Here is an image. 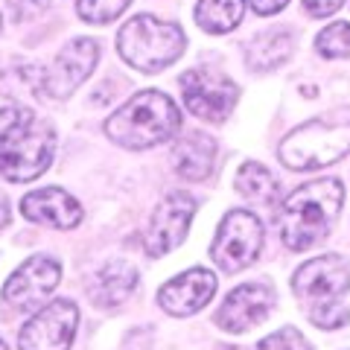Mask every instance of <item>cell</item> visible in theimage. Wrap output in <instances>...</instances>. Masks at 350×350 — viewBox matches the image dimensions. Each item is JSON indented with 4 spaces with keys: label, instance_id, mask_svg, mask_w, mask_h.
I'll return each mask as SVG.
<instances>
[{
    "label": "cell",
    "instance_id": "obj_24",
    "mask_svg": "<svg viewBox=\"0 0 350 350\" xmlns=\"http://www.w3.org/2000/svg\"><path fill=\"white\" fill-rule=\"evenodd\" d=\"M9 6H12V18L21 24V21H29V18L41 15L44 9L50 6V0H9Z\"/></svg>",
    "mask_w": 350,
    "mask_h": 350
},
{
    "label": "cell",
    "instance_id": "obj_28",
    "mask_svg": "<svg viewBox=\"0 0 350 350\" xmlns=\"http://www.w3.org/2000/svg\"><path fill=\"white\" fill-rule=\"evenodd\" d=\"M0 350H9V347H6V345H3V342H0Z\"/></svg>",
    "mask_w": 350,
    "mask_h": 350
},
{
    "label": "cell",
    "instance_id": "obj_14",
    "mask_svg": "<svg viewBox=\"0 0 350 350\" xmlns=\"http://www.w3.org/2000/svg\"><path fill=\"white\" fill-rule=\"evenodd\" d=\"M216 295V278L207 269H190L184 275L172 278L167 286L158 292V304L170 315H193L202 306L211 304Z\"/></svg>",
    "mask_w": 350,
    "mask_h": 350
},
{
    "label": "cell",
    "instance_id": "obj_13",
    "mask_svg": "<svg viewBox=\"0 0 350 350\" xmlns=\"http://www.w3.org/2000/svg\"><path fill=\"white\" fill-rule=\"evenodd\" d=\"M271 306H275L271 286H266V283H245V286H237L228 295L213 321L225 333H248L254 324L269 319Z\"/></svg>",
    "mask_w": 350,
    "mask_h": 350
},
{
    "label": "cell",
    "instance_id": "obj_15",
    "mask_svg": "<svg viewBox=\"0 0 350 350\" xmlns=\"http://www.w3.org/2000/svg\"><path fill=\"white\" fill-rule=\"evenodd\" d=\"M21 211H24V216L32 219V222H41V225H50V228H62V231L76 228L82 222L79 202H76L70 193L59 190V187H44V190H36V193L24 196Z\"/></svg>",
    "mask_w": 350,
    "mask_h": 350
},
{
    "label": "cell",
    "instance_id": "obj_22",
    "mask_svg": "<svg viewBox=\"0 0 350 350\" xmlns=\"http://www.w3.org/2000/svg\"><path fill=\"white\" fill-rule=\"evenodd\" d=\"M129 0H79V18L88 24H111L117 15H123Z\"/></svg>",
    "mask_w": 350,
    "mask_h": 350
},
{
    "label": "cell",
    "instance_id": "obj_25",
    "mask_svg": "<svg viewBox=\"0 0 350 350\" xmlns=\"http://www.w3.org/2000/svg\"><path fill=\"white\" fill-rule=\"evenodd\" d=\"M345 0H304L306 12H310L312 18H324V15H333L338 6H342Z\"/></svg>",
    "mask_w": 350,
    "mask_h": 350
},
{
    "label": "cell",
    "instance_id": "obj_1",
    "mask_svg": "<svg viewBox=\"0 0 350 350\" xmlns=\"http://www.w3.org/2000/svg\"><path fill=\"white\" fill-rule=\"evenodd\" d=\"M56 131L21 105L0 111V175L9 181H32L50 167Z\"/></svg>",
    "mask_w": 350,
    "mask_h": 350
},
{
    "label": "cell",
    "instance_id": "obj_12",
    "mask_svg": "<svg viewBox=\"0 0 350 350\" xmlns=\"http://www.w3.org/2000/svg\"><path fill=\"white\" fill-rule=\"evenodd\" d=\"M96 59H100V47L91 38H76L64 47L50 70H44V94L64 100L79 88L88 76H91Z\"/></svg>",
    "mask_w": 350,
    "mask_h": 350
},
{
    "label": "cell",
    "instance_id": "obj_11",
    "mask_svg": "<svg viewBox=\"0 0 350 350\" xmlns=\"http://www.w3.org/2000/svg\"><path fill=\"white\" fill-rule=\"evenodd\" d=\"M196 202L187 193H170L167 199L158 204V211L152 213L149 231L144 237V248L149 257H163L167 251L178 248L187 237V228L193 222Z\"/></svg>",
    "mask_w": 350,
    "mask_h": 350
},
{
    "label": "cell",
    "instance_id": "obj_4",
    "mask_svg": "<svg viewBox=\"0 0 350 350\" xmlns=\"http://www.w3.org/2000/svg\"><path fill=\"white\" fill-rule=\"evenodd\" d=\"M181 126L175 103L161 91H140L114 111L105 123V135L126 149H149L170 140Z\"/></svg>",
    "mask_w": 350,
    "mask_h": 350
},
{
    "label": "cell",
    "instance_id": "obj_9",
    "mask_svg": "<svg viewBox=\"0 0 350 350\" xmlns=\"http://www.w3.org/2000/svg\"><path fill=\"white\" fill-rule=\"evenodd\" d=\"M181 91L190 111L202 120H213V123H222L234 111L239 94L231 79L213 70H187L181 76Z\"/></svg>",
    "mask_w": 350,
    "mask_h": 350
},
{
    "label": "cell",
    "instance_id": "obj_7",
    "mask_svg": "<svg viewBox=\"0 0 350 350\" xmlns=\"http://www.w3.org/2000/svg\"><path fill=\"white\" fill-rule=\"evenodd\" d=\"M260 248H262L260 219L251 211H231L222 219V225H219L211 254L219 269L234 275V271H243L257 260Z\"/></svg>",
    "mask_w": 350,
    "mask_h": 350
},
{
    "label": "cell",
    "instance_id": "obj_26",
    "mask_svg": "<svg viewBox=\"0 0 350 350\" xmlns=\"http://www.w3.org/2000/svg\"><path fill=\"white\" fill-rule=\"evenodd\" d=\"M286 3H289V0H251V6H254L257 15H275Z\"/></svg>",
    "mask_w": 350,
    "mask_h": 350
},
{
    "label": "cell",
    "instance_id": "obj_17",
    "mask_svg": "<svg viewBox=\"0 0 350 350\" xmlns=\"http://www.w3.org/2000/svg\"><path fill=\"white\" fill-rule=\"evenodd\" d=\"M175 172L187 181H202L211 175L213 167V140L204 135H187L181 137L172 149Z\"/></svg>",
    "mask_w": 350,
    "mask_h": 350
},
{
    "label": "cell",
    "instance_id": "obj_5",
    "mask_svg": "<svg viewBox=\"0 0 350 350\" xmlns=\"http://www.w3.org/2000/svg\"><path fill=\"white\" fill-rule=\"evenodd\" d=\"M350 152V111H333L330 117H315L283 137L278 149L289 170H321Z\"/></svg>",
    "mask_w": 350,
    "mask_h": 350
},
{
    "label": "cell",
    "instance_id": "obj_21",
    "mask_svg": "<svg viewBox=\"0 0 350 350\" xmlns=\"http://www.w3.org/2000/svg\"><path fill=\"white\" fill-rule=\"evenodd\" d=\"M315 47H319V53L327 59L350 56V24L347 21H336V24L321 29L319 38H315Z\"/></svg>",
    "mask_w": 350,
    "mask_h": 350
},
{
    "label": "cell",
    "instance_id": "obj_3",
    "mask_svg": "<svg viewBox=\"0 0 350 350\" xmlns=\"http://www.w3.org/2000/svg\"><path fill=\"white\" fill-rule=\"evenodd\" d=\"M292 289L306 304L310 321L321 330H338L350 321V310L342 304V295L350 292V266L338 254L304 262L292 278Z\"/></svg>",
    "mask_w": 350,
    "mask_h": 350
},
{
    "label": "cell",
    "instance_id": "obj_10",
    "mask_svg": "<svg viewBox=\"0 0 350 350\" xmlns=\"http://www.w3.org/2000/svg\"><path fill=\"white\" fill-rule=\"evenodd\" d=\"M62 266L53 257H32L21 266L3 286V301L18 312H29L41 306L59 286Z\"/></svg>",
    "mask_w": 350,
    "mask_h": 350
},
{
    "label": "cell",
    "instance_id": "obj_6",
    "mask_svg": "<svg viewBox=\"0 0 350 350\" xmlns=\"http://www.w3.org/2000/svg\"><path fill=\"white\" fill-rule=\"evenodd\" d=\"M117 47H120V56L131 68L144 73H158L163 68H170L175 59H181L187 38H184V32L175 24H167V21H158L152 15H137L120 29Z\"/></svg>",
    "mask_w": 350,
    "mask_h": 350
},
{
    "label": "cell",
    "instance_id": "obj_19",
    "mask_svg": "<svg viewBox=\"0 0 350 350\" xmlns=\"http://www.w3.org/2000/svg\"><path fill=\"white\" fill-rule=\"evenodd\" d=\"M245 12V0H202L196 6V24L204 32H213V36H222V32H231Z\"/></svg>",
    "mask_w": 350,
    "mask_h": 350
},
{
    "label": "cell",
    "instance_id": "obj_20",
    "mask_svg": "<svg viewBox=\"0 0 350 350\" xmlns=\"http://www.w3.org/2000/svg\"><path fill=\"white\" fill-rule=\"evenodd\" d=\"M292 53V36L289 32H266L260 36L248 50V68L251 70H275Z\"/></svg>",
    "mask_w": 350,
    "mask_h": 350
},
{
    "label": "cell",
    "instance_id": "obj_27",
    "mask_svg": "<svg viewBox=\"0 0 350 350\" xmlns=\"http://www.w3.org/2000/svg\"><path fill=\"white\" fill-rule=\"evenodd\" d=\"M9 219H12V213H9V199L0 193V228L9 225Z\"/></svg>",
    "mask_w": 350,
    "mask_h": 350
},
{
    "label": "cell",
    "instance_id": "obj_2",
    "mask_svg": "<svg viewBox=\"0 0 350 350\" xmlns=\"http://www.w3.org/2000/svg\"><path fill=\"white\" fill-rule=\"evenodd\" d=\"M345 202V190L338 178H319L298 187L286 196L280 213H278V231L280 239L292 251H306L315 243H321L336 222Z\"/></svg>",
    "mask_w": 350,
    "mask_h": 350
},
{
    "label": "cell",
    "instance_id": "obj_8",
    "mask_svg": "<svg viewBox=\"0 0 350 350\" xmlns=\"http://www.w3.org/2000/svg\"><path fill=\"white\" fill-rule=\"evenodd\" d=\"M79 310L73 301H53L29 319L21 330L18 347L21 350H68L73 342Z\"/></svg>",
    "mask_w": 350,
    "mask_h": 350
},
{
    "label": "cell",
    "instance_id": "obj_23",
    "mask_svg": "<svg viewBox=\"0 0 350 350\" xmlns=\"http://www.w3.org/2000/svg\"><path fill=\"white\" fill-rule=\"evenodd\" d=\"M257 350H312V347H310V342H306V338L298 330H292V327H283V330H278V333H271V336L262 338Z\"/></svg>",
    "mask_w": 350,
    "mask_h": 350
},
{
    "label": "cell",
    "instance_id": "obj_18",
    "mask_svg": "<svg viewBox=\"0 0 350 350\" xmlns=\"http://www.w3.org/2000/svg\"><path fill=\"white\" fill-rule=\"evenodd\" d=\"M234 184L248 202L275 204L280 199V184L262 163H243L239 172L234 175Z\"/></svg>",
    "mask_w": 350,
    "mask_h": 350
},
{
    "label": "cell",
    "instance_id": "obj_16",
    "mask_svg": "<svg viewBox=\"0 0 350 350\" xmlns=\"http://www.w3.org/2000/svg\"><path fill=\"white\" fill-rule=\"evenodd\" d=\"M135 286H137V269L131 262L114 260L96 271L91 283V298L100 306H117L135 292Z\"/></svg>",
    "mask_w": 350,
    "mask_h": 350
}]
</instances>
